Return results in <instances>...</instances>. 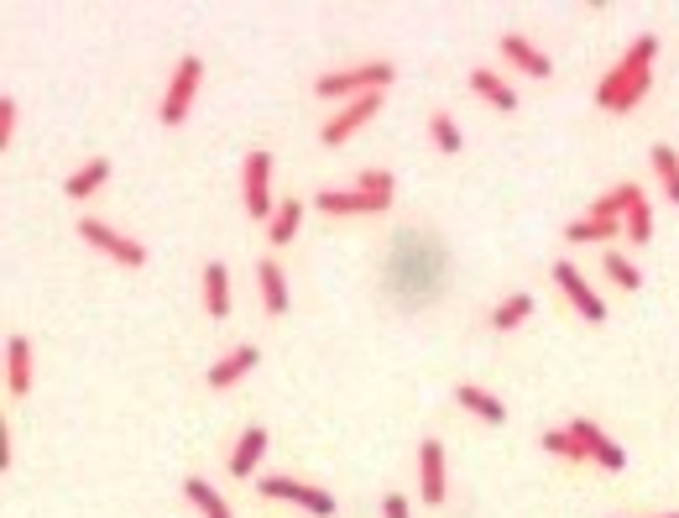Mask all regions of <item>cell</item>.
Returning a JSON list of instances; mask_svg holds the SVG:
<instances>
[{
    "instance_id": "6da1fadb",
    "label": "cell",
    "mask_w": 679,
    "mask_h": 518,
    "mask_svg": "<svg viewBox=\"0 0 679 518\" xmlns=\"http://www.w3.org/2000/svg\"><path fill=\"white\" fill-rule=\"evenodd\" d=\"M450 273H455V262H450L440 231L407 225L382 252V299L397 314H424L429 304L450 294Z\"/></svg>"
},
{
    "instance_id": "7a4b0ae2",
    "label": "cell",
    "mask_w": 679,
    "mask_h": 518,
    "mask_svg": "<svg viewBox=\"0 0 679 518\" xmlns=\"http://www.w3.org/2000/svg\"><path fill=\"white\" fill-rule=\"evenodd\" d=\"M653 58H659V37L653 32L632 37L628 52L601 74V85H596V110H607V116H628L632 105H643V95L653 89Z\"/></svg>"
},
{
    "instance_id": "3957f363",
    "label": "cell",
    "mask_w": 679,
    "mask_h": 518,
    "mask_svg": "<svg viewBox=\"0 0 679 518\" xmlns=\"http://www.w3.org/2000/svg\"><path fill=\"white\" fill-rule=\"evenodd\" d=\"M397 79L387 58H376V63H356V69H329L314 79V95L319 100H361V95H387V85Z\"/></svg>"
},
{
    "instance_id": "277c9868",
    "label": "cell",
    "mask_w": 679,
    "mask_h": 518,
    "mask_svg": "<svg viewBox=\"0 0 679 518\" xmlns=\"http://www.w3.org/2000/svg\"><path fill=\"white\" fill-rule=\"evenodd\" d=\"M199 85H204V58L199 52H184L178 69H173L168 89H163V105H157V121L163 126H184L194 100H199Z\"/></svg>"
},
{
    "instance_id": "5b68a950",
    "label": "cell",
    "mask_w": 679,
    "mask_h": 518,
    "mask_svg": "<svg viewBox=\"0 0 679 518\" xmlns=\"http://www.w3.org/2000/svg\"><path fill=\"white\" fill-rule=\"evenodd\" d=\"M256 492L272 502H293V508H304L314 518H335V492H324L314 482H298V477H256Z\"/></svg>"
},
{
    "instance_id": "8992f818",
    "label": "cell",
    "mask_w": 679,
    "mask_h": 518,
    "mask_svg": "<svg viewBox=\"0 0 679 518\" xmlns=\"http://www.w3.org/2000/svg\"><path fill=\"white\" fill-rule=\"evenodd\" d=\"M240 194H246V215L267 225L277 215V199H272V153H246V168H240Z\"/></svg>"
},
{
    "instance_id": "52a82bcc",
    "label": "cell",
    "mask_w": 679,
    "mask_h": 518,
    "mask_svg": "<svg viewBox=\"0 0 679 518\" xmlns=\"http://www.w3.org/2000/svg\"><path fill=\"white\" fill-rule=\"evenodd\" d=\"M79 236H85L95 252H105L110 262H120V267H147V246L136 242V236H120L116 225L95 221V215H85V221H79Z\"/></svg>"
},
{
    "instance_id": "ba28073f",
    "label": "cell",
    "mask_w": 679,
    "mask_h": 518,
    "mask_svg": "<svg viewBox=\"0 0 679 518\" xmlns=\"http://www.w3.org/2000/svg\"><path fill=\"white\" fill-rule=\"evenodd\" d=\"M549 277L560 283V294L575 304V314L585 320V325H601V320H607V304H601V294H596L585 277H580L575 262H554V273H549Z\"/></svg>"
},
{
    "instance_id": "9c48e42d",
    "label": "cell",
    "mask_w": 679,
    "mask_h": 518,
    "mask_svg": "<svg viewBox=\"0 0 679 518\" xmlns=\"http://www.w3.org/2000/svg\"><path fill=\"white\" fill-rule=\"evenodd\" d=\"M419 498H424L429 508H440V502L450 498V471H444V446L434 440V434H424V440H419Z\"/></svg>"
},
{
    "instance_id": "30bf717a",
    "label": "cell",
    "mask_w": 679,
    "mask_h": 518,
    "mask_svg": "<svg viewBox=\"0 0 679 518\" xmlns=\"http://www.w3.org/2000/svg\"><path fill=\"white\" fill-rule=\"evenodd\" d=\"M376 110H382V95H361V100H345V110H335V116L324 121L319 141H324V147H345V141L356 137L361 126L372 121Z\"/></svg>"
},
{
    "instance_id": "8fae6325",
    "label": "cell",
    "mask_w": 679,
    "mask_h": 518,
    "mask_svg": "<svg viewBox=\"0 0 679 518\" xmlns=\"http://www.w3.org/2000/svg\"><path fill=\"white\" fill-rule=\"evenodd\" d=\"M570 434L580 440V450H585V461H596L601 471H622L628 467V450L617 446L601 424H591V419H570Z\"/></svg>"
},
{
    "instance_id": "7c38bea8",
    "label": "cell",
    "mask_w": 679,
    "mask_h": 518,
    "mask_svg": "<svg viewBox=\"0 0 679 518\" xmlns=\"http://www.w3.org/2000/svg\"><path fill=\"white\" fill-rule=\"evenodd\" d=\"M496 52H502L518 74H528V79H549V74H554L549 52H543L539 42H528L523 32H502V37H496Z\"/></svg>"
},
{
    "instance_id": "4fadbf2b",
    "label": "cell",
    "mask_w": 679,
    "mask_h": 518,
    "mask_svg": "<svg viewBox=\"0 0 679 518\" xmlns=\"http://www.w3.org/2000/svg\"><path fill=\"white\" fill-rule=\"evenodd\" d=\"M256 362H262V351H256V345H230V351H225L220 362H215L209 372H204V382H209L215 393H225V388H236L240 378H252Z\"/></svg>"
},
{
    "instance_id": "5bb4252c",
    "label": "cell",
    "mask_w": 679,
    "mask_h": 518,
    "mask_svg": "<svg viewBox=\"0 0 679 518\" xmlns=\"http://www.w3.org/2000/svg\"><path fill=\"white\" fill-rule=\"evenodd\" d=\"M262 456H267V430H262V424H252V430L236 440V450H230L225 471H230V477H240V482H252L256 471H262Z\"/></svg>"
},
{
    "instance_id": "9a60e30c",
    "label": "cell",
    "mask_w": 679,
    "mask_h": 518,
    "mask_svg": "<svg viewBox=\"0 0 679 518\" xmlns=\"http://www.w3.org/2000/svg\"><path fill=\"white\" fill-rule=\"evenodd\" d=\"M6 393L11 398L32 393V341H27V335H11V341H6Z\"/></svg>"
},
{
    "instance_id": "2e32d148",
    "label": "cell",
    "mask_w": 679,
    "mask_h": 518,
    "mask_svg": "<svg viewBox=\"0 0 679 518\" xmlns=\"http://www.w3.org/2000/svg\"><path fill=\"white\" fill-rule=\"evenodd\" d=\"M256 294L267 304V314H288V277H283V262L277 257H262L256 262Z\"/></svg>"
},
{
    "instance_id": "e0dca14e",
    "label": "cell",
    "mask_w": 679,
    "mask_h": 518,
    "mask_svg": "<svg viewBox=\"0 0 679 518\" xmlns=\"http://www.w3.org/2000/svg\"><path fill=\"white\" fill-rule=\"evenodd\" d=\"M455 403L465 409V414L481 419V424H508V403H502L496 393H486V388H475V382H460Z\"/></svg>"
},
{
    "instance_id": "ac0fdd59",
    "label": "cell",
    "mask_w": 679,
    "mask_h": 518,
    "mask_svg": "<svg viewBox=\"0 0 679 518\" xmlns=\"http://www.w3.org/2000/svg\"><path fill=\"white\" fill-rule=\"evenodd\" d=\"M199 283H204V314L225 320L230 314V273H225V262H204Z\"/></svg>"
},
{
    "instance_id": "d6986e66",
    "label": "cell",
    "mask_w": 679,
    "mask_h": 518,
    "mask_svg": "<svg viewBox=\"0 0 679 518\" xmlns=\"http://www.w3.org/2000/svg\"><path fill=\"white\" fill-rule=\"evenodd\" d=\"M105 184H110V157H89L85 168H73L63 178V194L68 199H89V194L105 189Z\"/></svg>"
},
{
    "instance_id": "ffe728a7",
    "label": "cell",
    "mask_w": 679,
    "mask_h": 518,
    "mask_svg": "<svg viewBox=\"0 0 679 518\" xmlns=\"http://www.w3.org/2000/svg\"><path fill=\"white\" fill-rule=\"evenodd\" d=\"M471 89L492 105V110H502V116H508V110H518V95H512V85L496 69H471Z\"/></svg>"
},
{
    "instance_id": "44dd1931",
    "label": "cell",
    "mask_w": 679,
    "mask_h": 518,
    "mask_svg": "<svg viewBox=\"0 0 679 518\" xmlns=\"http://www.w3.org/2000/svg\"><path fill=\"white\" fill-rule=\"evenodd\" d=\"M314 209H319V215H376L372 199L361 189H319L314 194Z\"/></svg>"
},
{
    "instance_id": "7402d4cb",
    "label": "cell",
    "mask_w": 679,
    "mask_h": 518,
    "mask_svg": "<svg viewBox=\"0 0 679 518\" xmlns=\"http://www.w3.org/2000/svg\"><path fill=\"white\" fill-rule=\"evenodd\" d=\"M356 189L366 194V199H372V209L376 215H382V209H392V194H397V178H392L387 168H366L356 178Z\"/></svg>"
},
{
    "instance_id": "603a6c76",
    "label": "cell",
    "mask_w": 679,
    "mask_h": 518,
    "mask_svg": "<svg viewBox=\"0 0 679 518\" xmlns=\"http://www.w3.org/2000/svg\"><path fill=\"white\" fill-rule=\"evenodd\" d=\"M184 498L194 502L204 518H236V514H230V502H225L215 487L204 482V477H188V482H184Z\"/></svg>"
},
{
    "instance_id": "cb8c5ba5",
    "label": "cell",
    "mask_w": 679,
    "mask_h": 518,
    "mask_svg": "<svg viewBox=\"0 0 679 518\" xmlns=\"http://www.w3.org/2000/svg\"><path fill=\"white\" fill-rule=\"evenodd\" d=\"M648 157H653V178H659L663 199H675V205H679V153L669 147V141H659Z\"/></svg>"
},
{
    "instance_id": "d4e9b609",
    "label": "cell",
    "mask_w": 679,
    "mask_h": 518,
    "mask_svg": "<svg viewBox=\"0 0 679 518\" xmlns=\"http://www.w3.org/2000/svg\"><path fill=\"white\" fill-rule=\"evenodd\" d=\"M622 225L617 221H596V215H580V221L564 225V242H575V246H591V242H611Z\"/></svg>"
},
{
    "instance_id": "484cf974",
    "label": "cell",
    "mask_w": 679,
    "mask_h": 518,
    "mask_svg": "<svg viewBox=\"0 0 679 518\" xmlns=\"http://www.w3.org/2000/svg\"><path fill=\"white\" fill-rule=\"evenodd\" d=\"M298 221H304V205H298V199H283V205H277V215L267 221V242L272 246H288L293 236H298Z\"/></svg>"
},
{
    "instance_id": "4316f807",
    "label": "cell",
    "mask_w": 679,
    "mask_h": 518,
    "mask_svg": "<svg viewBox=\"0 0 679 518\" xmlns=\"http://www.w3.org/2000/svg\"><path fill=\"white\" fill-rule=\"evenodd\" d=\"M528 314H533V294H508L492 314H486V320H492V330H502V335H508V330L523 325Z\"/></svg>"
},
{
    "instance_id": "83f0119b",
    "label": "cell",
    "mask_w": 679,
    "mask_h": 518,
    "mask_svg": "<svg viewBox=\"0 0 679 518\" xmlns=\"http://www.w3.org/2000/svg\"><path fill=\"white\" fill-rule=\"evenodd\" d=\"M429 137H434V147H440L444 157H455L460 147H465V137H460V126L450 110H429Z\"/></svg>"
},
{
    "instance_id": "f1b7e54d",
    "label": "cell",
    "mask_w": 679,
    "mask_h": 518,
    "mask_svg": "<svg viewBox=\"0 0 679 518\" xmlns=\"http://www.w3.org/2000/svg\"><path fill=\"white\" fill-rule=\"evenodd\" d=\"M601 267H607V277L622 289V294H638V289H643V273H638L622 252H607V257H601Z\"/></svg>"
},
{
    "instance_id": "f546056e",
    "label": "cell",
    "mask_w": 679,
    "mask_h": 518,
    "mask_svg": "<svg viewBox=\"0 0 679 518\" xmlns=\"http://www.w3.org/2000/svg\"><path fill=\"white\" fill-rule=\"evenodd\" d=\"M622 231H628V242H638V246L653 236V209H648L643 194H638V199L628 205V215H622Z\"/></svg>"
},
{
    "instance_id": "4dcf8cb0",
    "label": "cell",
    "mask_w": 679,
    "mask_h": 518,
    "mask_svg": "<svg viewBox=\"0 0 679 518\" xmlns=\"http://www.w3.org/2000/svg\"><path fill=\"white\" fill-rule=\"evenodd\" d=\"M539 446L549 450V456H560V461H585V450H580V440L570 434V424H564V430H543Z\"/></svg>"
},
{
    "instance_id": "1f68e13d",
    "label": "cell",
    "mask_w": 679,
    "mask_h": 518,
    "mask_svg": "<svg viewBox=\"0 0 679 518\" xmlns=\"http://www.w3.org/2000/svg\"><path fill=\"white\" fill-rule=\"evenodd\" d=\"M11 131H17V100L6 95L0 100V147H11Z\"/></svg>"
},
{
    "instance_id": "d6a6232c",
    "label": "cell",
    "mask_w": 679,
    "mask_h": 518,
    "mask_svg": "<svg viewBox=\"0 0 679 518\" xmlns=\"http://www.w3.org/2000/svg\"><path fill=\"white\" fill-rule=\"evenodd\" d=\"M382 518H413V508H407L403 492H387V498H382Z\"/></svg>"
},
{
    "instance_id": "836d02e7",
    "label": "cell",
    "mask_w": 679,
    "mask_h": 518,
    "mask_svg": "<svg viewBox=\"0 0 679 518\" xmlns=\"http://www.w3.org/2000/svg\"><path fill=\"white\" fill-rule=\"evenodd\" d=\"M659 518H679V514H659Z\"/></svg>"
}]
</instances>
